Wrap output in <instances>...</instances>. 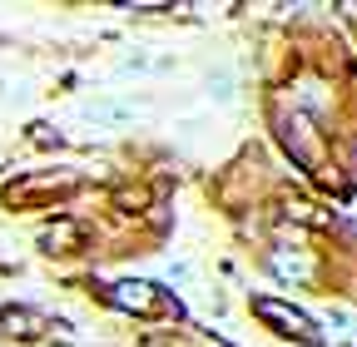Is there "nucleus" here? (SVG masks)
Here are the masks:
<instances>
[{
    "label": "nucleus",
    "mask_w": 357,
    "mask_h": 347,
    "mask_svg": "<svg viewBox=\"0 0 357 347\" xmlns=\"http://www.w3.org/2000/svg\"><path fill=\"white\" fill-rule=\"evenodd\" d=\"M253 313L268 318V323H278V332H293V337H303V342H323V332L312 327V318L298 313V308H288V302H278V298H258Z\"/></svg>",
    "instance_id": "1"
}]
</instances>
